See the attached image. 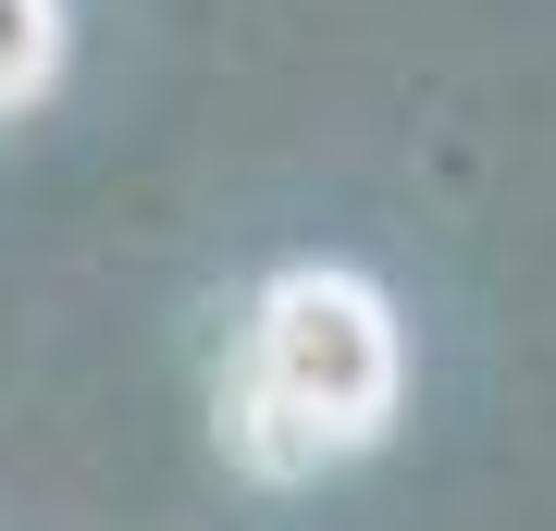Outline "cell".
Returning a JSON list of instances; mask_svg holds the SVG:
<instances>
[{
  "mask_svg": "<svg viewBox=\"0 0 556 531\" xmlns=\"http://www.w3.org/2000/svg\"><path fill=\"white\" fill-rule=\"evenodd\" d=\"M248 371L285 420L321 445V457H358L383 445L408 395V334H396V296L346 260H298V273L260 285V321H248Z\"/></svg>",
  "mask_w": 556,
  "mask_h": 531,
  "instance_id": "6da1fadb",
  "label": "cell"
},
{
  "mask_svg": "<svg viewBox=\"0 0 556 531\" xmlns=\"http://www.w3.org/2000/svg\"><path fill=\"white\" fill-rule=\"evenodd\" d=\"M223 457H236L248 482H309V470H321V445L273 408V395H260L248 358H236V383H223Z\"/></svg>",
  "mask_w": 556,
  "mask_h": 531,
  "instance_id": "7a4b0ae2",
  "label": "cell"
},
{
  "mask_svg": "<svg viewBox=\"0 0 556 531\" xmlns=\"http://www.w3.org/2000/svg\"><path fill=\"white\" fill-rule=\"evenodd\" d=\"M62 50H75L62 0H0V112H38L62 87Z\"/></svg>",
  "mask_w": 556,
  "mask_h": 531,
  "instance_id": "3957f363",
  "label": "cell"
}]
</instances>
